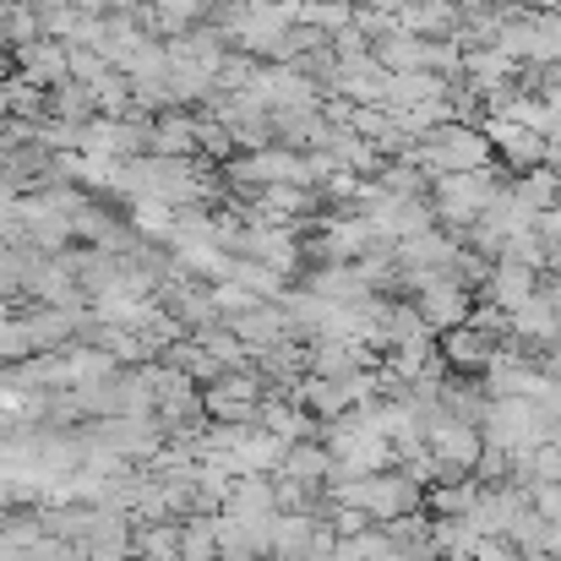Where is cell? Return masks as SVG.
I'll return each instance as SVG.
<instances>
[{"label": "cell", "mask_w": 561, "mask_h": 561, "mask_svg": "<svg viewBox=\"0 0 561 561\" xmlns=\"http://www.w3.org/2000/svg\"><path fill=\"white\" fill-rule=\"evenodd\" d=\"M224 507H229L234 518H267V513H278V507H273V480H267V474L234 480L229 496H224Z\"/></svg>", "instance_id": "6da1fadb"}, {"label": "cell", "mask_w": 561, "mask_h": 561, "mask_svg": "<svg viewBox=\"0 0 561 561\" xmlns=\"http://www.w3.org/2000/svg\"><path fill=\"white\" fill-rule=\"evenodd\" d=\"M131 551L142 561H181V529L175 524H164V529H142L137 540H131Z\"/></svg>", "instance_id": "7a4b0ae2"}, {"label": "cell", "mask_w": 561, "mask_h": 561, "mask_svg": "<svg viewBox=\"0 0 561 561\" xmlns=\"http://www.w3.org/2000/svg\"><path fill=\"white\" fill-rule=\"evenodd\" d=\"M181 561H218V529L213 524H186L181 529Z\"/></svg>", "instance_id": "3957f363"}]
</instances>
